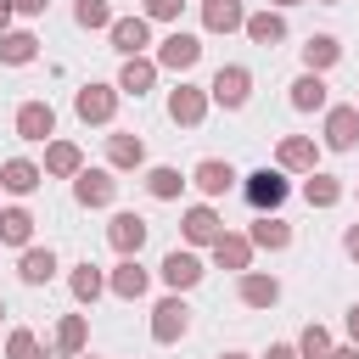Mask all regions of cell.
Instances as JSON below:
<instances>
[{
  "mask_svg": "<svg viewBox=\"0 0 359 359\" xmlns=\"http://www.w3.org/2000/svg\"><path fill=\"white\" fill-rule=\"evenodd\" d=\"M50 129H56L50 101H22V107H17V135H22V140H45Z\"/></svg>",
  "mask_w": 359,
  "mask_h": 359,
  "instance_id": "cell-11",
  "label": "cell"
},
{
  "mask_svg": "<svg viewBox=\"0 0 359 359\" xmlns=\"http://www.w3.org/2000/svg\"><path fill=\"white\" fill-rule=\"evenodd\" d=\"M101 286H107V280H101V269H95V264H79V269L67 275V292H73L79 303H95V297H101Z\"/></svg>",
  "mask_w": 359,
  "mask_h": 359,
  "instance_id": "cell-29",
  "label": "cell"
},
{
  "mask_svg": "<svg viewBox=\"0 0 359 359\" xmlns=\"http://www.w3.org/2000/svg\"><path fill=\"white\" fill-rule=\"evenodd\" d=\"M28 236H34V213L28 208H6L0 213V241L6 247H28Z\"/></svg>",
  "mask_w": 359,
  "mask_h": 359,
  "instance_id": "cell-24",
  "label": "cell"
},
{
  "mask_svg": "<svg viewBox=\"0 0 359 359\" xmlns=\"http://www.w3.org/2000/svg\"><path fill=\"white\" fill-rule=\"evenodd\" d=\"M320 6H337V0H320Z\"/></svg>",
  "mask_w": 359,
  "mask_h": 359,
  "instance_id": "cell-47",
  "label": "cell"
},
{
  "mask_svg": "<svg viewBox=\"0 0 359 359\" xmlns=\"http://www.w3.org/2000/svg\"><path fill=\"white\" fill-rule=\"evenodd\" d=\"M342 247H348V258H353V264H359V224H353V230H348V236H342Z\"/></svg>",
  "mask_w": 359,
  "mask_h": 359,
  "instance_id": "cell-40",
  "label": "cell"
},
{
  "mask_svg": "<svg viewBox=\"0 0 359 359\" xmlns=\"http://www.w3.org/2000/svg\"><path fill=\"white\" fill-rule=\"evenodd\" d=\"M73 359H90V353H73Z\"/></svg>",
  "mask_w": 359,
  "mask_h": 359,
  "instance_id": "cell-48",
  "label": "cell"
},
{
  "mask_svg": "<svg viewBox=\"0 0 359 359\" xmlns=\"http://www.w3.org/2000/svg\"><path fill=\"white\" fill-rule=\"evenodd\" d=\"M292 107H297V112H320V107H325V79H320V73H303V79L292 84Z\"/></svg>",
  "mask_w": 359,
  "mask_h": 359,
  "instance_id": "cell-25",
  "label": "cell"
},
{
  "mask_svg": "<svg viewBox=\"0 0 359 359\" xmlns=\"http://www.w3.org/2000/svg\"><path fill=\"white\" fill-rule=\"evenodd\" d=\"M196 191H208V196H224L230 191V180H236V168L230 163H219V157H208V163H196Z\"/></svg>",
  "mask_w": 359,
  "mask_h": 359,
  "instance_id": "cell-22",
  "label": "cell"
},
{
  "mask_svg": "<svg viewBox=\"0 0 359 359\" xmlns=\"http://www.w3.org/2000/svg\"><path fill=\"white\" fill-rule=\"evenodd\" d=\"M17 275H22L28 286H45V280L56 275V252H50V247H28L22 264H17Z\"/></svg>",
  "mask_w": 359,
  "mask_h": 359,
  "instance_id": "cell-23",
  "label": "cell"
},
{
  "mask_svg": "<svg viewBox=\"0 0 359 359\" xmlns=\"http://www.w3.org/2000/svg\"><path fill=\"white\" fill-rule=\"evenodd\" d=\"M180 6H185V0H146V17H157V22H174V17H180Z\"/></svg>",
  "mask_w": 359,
  "mask_h": 359,
  "instance_id": "cell-38",
  "label": "cell"
},
{
  "mask_svg": "<svg viewBox=\"0 0 359 359\" xmlns=\"http://www.w3.org/2000/svg\"><path fill=\"white\" fill-rule=\"evenodd\" d=\"M163 280H168L174 292L196 286V280H202V258H196V252H180V247H174V252L163 258Z\"/></svg>",
  "mask_w": 359,
  "mask_h": 359,
  "instance_id": "cell-12",
  "label": "cell"
},
{
  "mask_svg": "<svg viewBox=\"0 0 359 359\" xmlns=\"http://www.w3.org/2000/svg\"><path fill=\"white\" fill-rule=\"evenodd\" d=\"M208 95H213L219 107H247V95H252V73L230 62V67H219V73H213V84H208Z\"/></svg>",
  "mask_w": 359,
  "mask_h": 359,
  "instance_id": "cell-2",
  "label": "cell"
},
{
  "mask_svg": "<svg viewBox=\"0 0 359 359\" xmlns=\"http://www.w3.org/2000/svg\"><path fill=\"white\" fill-rule=\"evenodd\" d=\"M275 6H297V0H275Z\"/></svg>",
  "mask_w": 359,
  "mask_h": 359,
  "instance_id": "cell-46",
  "label": "cell"
},
{
  "mask_svg": "<svg viewBox=\"0 0 359 359\" xmlns=\"http://www.w3.org/2000/svg\"><path fill=\"white\" fill-rule=\"evenodd\" d=\"M202 112H208V95H202L196 84H180V90H168V118H174V123L196 129V123H202Z\"/></svg>",
  "mask_w": 359,
  "mask_h": 359,
  "instance_id": "cell-9",
  "label": "cell"
},
{
  "mask_svg": "<svg viewBox=\"0 0 359 359\" xmlns=\"http://www.w3.org/2000/svg\"><path fill=\"white\" fill-rule=\"evenodd\" d=\"M73 112H79L84 123H107V118L118 112V84H84V90L73 95Z\"/></svg>",
  "mask_w": 359,
  "mask_h": 359,
  "instance_id": "cell-3",
  "label": "cell"
},
{
  "mask_svg": "<svg viewBox=\"0 0 359 359\" xmlns=\"http://www.w3.org/2000/svg\"><path fill=\"white\" fill-rule=\"evenodd\" d=\"M107 163H112V168H140V163H146L140 135H107Z\"/></svg>",
  "mask_w": 359,
  "mask_h": 359,
  "instance_id": "cell-21",
  "label": "cell"
},
{
  "mask_svg": "<svg viewBox=\"0 0 359 359\" xmlns=\"http://www.w3.org/2000/svg\"><path fill=\"white\" fill-rule=\"evenodd\" d=\"M112 50H123V56H140L146 50V39H151V28H146V17H112Z\"/></svg>",
  "mask_w": 359,
  "mask_h": 359,
  "instance_id": "cell-10",
  "label": "cell"
},
{
  "mask_svg": "<svg viewBox=\"0 0 359 359\" xmlns=\"http://www.w3.org/2000/svg\"><path fill=\"white\" fill-rule=\"evenodd\" d=\"M180 185H185V180H180V168H151V174H146V191H151V196H163V202H168V196H180Z\"/></svg>",
  "mask_w": 359,
  "mask_h": 359,
  "instance_id": "cell-36",
  "label": "cell"
},
{
  "mask_svg": "<svg viewBox=\"0 0 359 359\" xmlns=\"http://www.w3.org/2000/svg\"><path fill=\"white\" fill-rule=\"evenodd\" d=\"M348 337L359 342V309H348Z\"/></svg>",
  "mask_w": 359,
  "mask_h": 359,
  "instance_id": "cell-43",
  "label": "cell"
},
{
  "mask_svg": "<svg viewBox=\"0 0 359 359\" xmlns=\"http://www.w3.org/2000/svg\"><path fill=\"white\" fill-rule=\"evenodd\" d=\"M6 359H45V353H39L34 331H11V337H6Z\"/></svg>",
  "mask_w": 359,
  "mask_h": 359,
  "instance_id": "cell-37",
  "label": "cell"
},
{
  "mask_svg": "<svg viewBox=\"0 0 359 359\" xmlns=\"http://www.w3.org/2000/svg\"><path fill=\"white\" fill-rule=\"evenodd\" d=\"M185 325H191V309H185L180 297H163V303L151 309V337H157V342H180Z\"/></svg>",
  "mask_w": 359,
  "mask_h": 359,
  "instance_id": "cell-6",
  "label": "cell"
},
{
  "mask_svg": "<svg viewBox=\"0 0 359 359\" xmlns=\"http://www.w3.org/2000/svg\"><path fill=\"white\" fill-rule=\"evenodd\" d=\"M73 196H79L84 208H107V202L118 196V180H112L107 168H79V174H73Z\"/></svg>",
  "mask_w": 359,
  "mask_h": 359,
  "instance_id": "cell-5",
  "label": "cell"
},
{
  "mask_svg": "<svg viewBox=\"0 0 359 359\" xmlns=\"http://www.w3.org/2000/svg\"><path fill=\"white\" fill-rule=\"evenodd\" d=\"M39 56V39L34 34H0V62L6 67H22V62H34Z\"/></svg>",
  "mask_w": 359,
  "mask_h": 359,
  "instance_id": "cell-27",
  "label": "cell"
},
{
  "mask_svg": "<svg viewBox=\"0 0 359 359\" xmlns=\"http://www.w3.org/2000/svg\"><path fill=\"white\" fill-rule=\"evenodd\" d=\"M73 22L79 28H112V11H107V0H79L73 6Z\"/></svg>",
  "mask_w": 359,
  "mask_h": 359,
  "instance_id": "cell-35",
  "label": "cell"
},
{
  "mask_svg": "<svg viewBox=\"0 0 359 359\" xmlns=\"http://www.w3.org/2000/svg\"><path fill=\"white\" fill-rule=\"evenodd\" d=\"M112 292H118V297H140V292H146V269H140L135 258H123V264L112 269Z\"/></svg>",
  "mask_w": 359,
  "mask_h": 359,
  "instance_id": "cell-33",
  "label": "cell"
},
{
  "mask_svg": "<svg viewBox=\"0 0 359 359\" xmlns=\"http://www.w3.org/2000/svg\"><path fill=\"white\" fill-rule=\"evenodd\" d=\"M241 303H247V309H275V303H280V280L247 269V275H241Z\"/></svg>",
  "mask_w": 359,
  "mask_h": 359,
  "instance_id": "cell-13",
  "label": "cell"
},
{
  "mask_svg": "<svg viewBox=\"0 0 359 359\" xmlns=\"http://www.w3.org/2000/svg\"><path fill=\"white\" fill-rule=\"evenodd\" d=\"M196 62H202V39H196V34H180V28H174V34L157 45V67L185 73V67H196Z\"/></svg>",
  "mask_w": 359,
  "mask_h": 359,
  "instance_id": "cell-4",
  "label": "cell"
},
{
  "mask_svg": "<svg viewBox=\"0 0 359 359\" xmlns=\"http://www.w3.org/2000/svg\"><path fill=\"white\" fill-rule=\"evenodd\" d=\"M219 236H224V230H219V213H213V208H191V213H185V241H191V247H213Z\"/></svg>",
  "mask_w": 359,
  "mask_h": 359,
  "instance_id": "cell-17",
  "label": "cell"
},
{
  "mask_svg": "<svg viewBox=\"0 0 359 359\" xmlns=\"http://www.w3.org/2000/svg\"><path fill=\"white\" fill-rule=\"evenodd\" d=\"M241 28H247V39H252V45H280V39H286V22H280V11H252Z\"/></svg>",
  "mask_w": 359,
  "mask_h": 359,
  "instance_id": "cell-19",
  "label": "cell"
},
{
  "mask_svg": "<svg viewBox=\"0 0 359 359\" xmlns=\"http://www.w3.org/2000/svg\"><path fill=\"white\" fill-rule=\"evenodd\" d=\"M247 258H252V241H247V236H219V241H213V264L247 269Z\"/></svg>",
  "mask_w": 359,
  "mask_h": 359,
  "instance_id": "cell-26",
  "label": "cell"
},
{
  "mask_svg": "<svg viewBox=\"0 0 359 359\" xmlns=\"http://www.w3.org/2000/svg\"><path fill=\"white\" fill-rule=\"evenodd\" d=\"M297 353H303V359H331V353H337V348H331V331H325V325H303Z\"/></svg>",
  "mask_w": 359,
  "mask_h": 359,
  "instance_id": "cell-34",
  "label": "cell"
},
{
  "mask_svg": "<svg viewBox=\"0 0 359 359\" xmlns=\"http://www.w3.org/2000/svg\"><path fill=\"white\" fill-rule=\"evenodd\" d=\"M264 359H303V353H297V348H292V342H275V348H269V353H264Z\"/></svg>",
  "mask_w": 359,
  "mask_h": 359,
  "instance_id": "cell-39",
  "label": "cell"
},
{
  "mask_svg": "<svg viewBox=\"0 0 359 359\" xmlns=\"http://www.w3.org/2000/svg\"><path fill=\"white\" fill-rule=\"evenodd\" d=\"M202 22H208V34H230L247 22V11H241V0H202Z\"/></svg>",
  "mask_w": 359,
  "mask_h": 359,
  "instance_id": "cell-14",
  "label": "cell"
},
{
  "mask_svg": "<svg viewBox=\"0 0 359 359\" xmlns=\"http://www.w3.org/2000/svg\"><path fill=\"white\" fill-rule=\"evenodd\" d=\"M286 168H252L247 174V185H241V196H247V208L252 213H275L280 202H286Z\"/></svg>",
  "mask_w": 359,
  "mask_h": 359,
  "instance_id": "cell-1",
  "label": "cell"
},
{
  "mask_svg": "<svg viewBox=\"0 0 359 359\" xmlns=\"http://www.w3.org/2000/svg\"><path fill=\"white\" fill-rule=\"evenodd\" d=\"M314 157H320V151H314V140H303V135H286V140H280V151H275V163H280V168H292V174H303V168L314 174Z\"/></svg>",
  "mask_w": 359,
  "mask_h": 359,
  "instance_id": "cell-15",
  "label": "cell"
},
{
  "mask_svg": "<svg viewBox=\"0 0 359 359\" xmlns=\"http://www.w3.org/2000/svg\"><path fill=\"white\" fill-rule=\"evenodd\" d=\"M252 247H269V252H280V247H292V224L286 219H275V213H258V224H252V236H247Z\"/></svg>",
  "mask_w": 359,
  "mask_h": 359,
  "instance_id": "cell-18",
  "label": "cell"
},
{
  "mask_svg": "<svg viewBox=\"0 0 359 359\" xmlns=\"http://www.w3.org/2000/svg\"><path fill=\"white\" fill-rule=\"evenodd\" d=\"M45 168H50V174H79L84 157H79L73 140H56V146H45Z\"/></svg>",
  "mask_w": 359,
  "mask_h": 359,
  "instance_id": "cell-32",
  "label": "cell"
},
{
  "mask_svg": "<svg viewBox=\"0 0 359 359\" xmlns=\"http://www.w3.org/2000/svg\"><path fill=\"white\" fill-rule=\"evenodd\" d=\"M151 79H157V62L129 56V62H123V73H118V90H123V95H146V90H151Z\"/></svg>",
  "mask_w": 359,
  "mask_h": 359,
  "instance_id": "cell-20",
  "label": "cell"
},
{
  "mask_svg": "<svg viewBox=\"0 0 359 359\" xmlns=\"http://www.w3.org/2000/svg\"><path fill=\"white\" fill-rule=\"evenodd\" d=\"M219 359H247V353H219Z\"/></svg>",
  "mask_w": 359,
  "mask_h": 359,
  "instance_id": "cell-45",
  "label": "cell"
},
{
  "mask_svg": "<svg viewBox=\"0 0 359 359\" xmlns=\"http://www.w3.org/2000/svg\"><path fill=\"white\" fill-rule=\"evenodd\" d=\"M11 6H17V11H28V17H34V11H45V0H11Z\"/></svg>",
  "mask_w": 359,
  "mask_h": 359,
  "instance_id": "cell-41",
  "label": "cell"
},
{
  "mask_svg": "<svg viewBox=\"0 0 359 359\" xmlns=\"http://www.w3.org/2000/svg\"><path fill=\"white\" fill-rule=\"evenodd\" d=\"M303 196H309V208H337V202H342V180H331V174H309Z\"/></svg>",
  "mask_w": 359,
  "mask_h": 359,
  "instance_id": "cell-28",
  "label": "cell"
},
{
  "mask_svg": "<svg viewBox=\"0 0 359 359\" xmlns=\"http://www.w3.org/2000/svg\"><path fill=\"white\" fill-rule=\"evenodd\" d=\"M0 314H6V303H0Z\"/></svg>",
  "mask_w": 359,
  "mask_h": 359,
  "instance_id": "cell-49",
  "label": "cell"
},
{
  "mask_svg": "<svg viewBox=\"0 0 359 359\" xmlns=\"http://www.w3.org/2000/svg\"><path fill=\"white\" fill-rule=\"evenodd\" d=\"M11 11H17V6H11V0H0V34H6V22H11Z\"/></svg>",
  "mask_w": 359,
  "mask_h": 359,
  "instance_id": "cell-42",
  "label": "cell"
},
{
  "mask_svg": "<svg viewBox=\"0 0 359 359\" xmlns=\"http://www.w3.org/2000/svg\"><path fill=\"white\" fill-rule=\"evenodd\" d=\"M39 180H45V168H34L28 157H11V163L0 168V185H6L11 196H28V191H34Z\"/></svg>",
  "mask_w": 359,
  "mask_h": 359,
  "instance_id": "cell-16",
  "label": "cell"
},
{
  "mask_svg": "<svg viewBox=\"0 0 359 359\" xmlns=\"http://www.w3.org/2000/svg\"><path fill=\"white\" fill-rule=\"evenodd\" d=\"M337 56H342V45H337L331 34H314V39L303 45V62H309V73H320V67H331Z\"/></svg>",
  "mask_w": 359,
  "mask_h": 359,
  "instance_id": "cell-31",
  "label": "cell"
},
{
  "mask_svg": "<svg viewBox=\"0 0 359 359\" xmlns=\"http://www.w3.org/2000/svg\"><path fill=\"white\" fill-rule=\"evenodd\" d=\"M353 140H359V107H331L325 112V146L353 151Z\"/></svg>",
  "mask_w": 359,
  "mask_h": 359,
  "instance_id": "cell-8",
  "label": "cell"
},
{
  "mask_svg": "<svg viewBox=\"0 0 359 359\" xmlns=\"http://www.w3.org/2000/svg\"><path fill=\"white\" fill-rule=\"evenodd\" d=\"M331 359H359V342H353V348H337Z\"/></svg>",
  "mask_w": 359,
  "mask_h": 359,
  "instance_id": "cell-44",
  "label": "cell"
},
{
  "mask_svg": "<svg viewBox=\"0 0 359 359\" xmlns=\"http://www.w3.org/2000/svg\"><path fill=\"white\" fill-rule=\"evenodd\" d=\"M84 337H90V325H84V314H67L62 325H56V353H84Z\"/></svg>",
  "mask_w": 359,
  "mask_h": 359,
  "instance_id": "cell-30",
  "label": "cell"
},
{
  "mask_svg": "<svg viewBox=\"0 0 359 359\" xmlns=\"http://www.w3.org/2000/svg\"><path fill=\"white\" fill-rule=\"evenodd\" d=\"M107 241H112L123 258H135V252L146 247V219H140V213H112V224H107Z\"/></svg>",
  "mask_w": 359,
  "mask_h": 359,
  "instance_id": "cell-7",
  "label": "cell"
}]
</instances>
